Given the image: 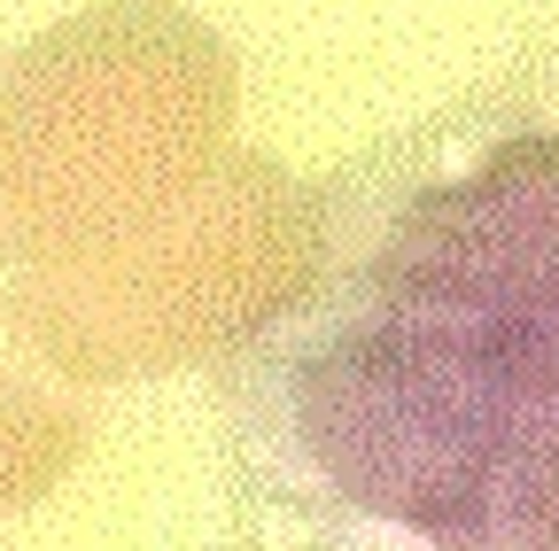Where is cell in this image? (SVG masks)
<instances>
[{"instance_id":"cell-1","label":"cell","mask_w":559,"mask_h":551,"mask_svg":"<svg viewBox=\"0 0 559 551\" xmlns=\"http://www.w3.org/2000/svg\"><path fill=\"white\" fill-rule=\"evenodd\" d=\"M218 404L241 551H559V71L311 187Z\"/></svg>"},{"instance_id":"cell-4","label":"cell","mask_w":559,"mask_h":551,"mask_svg":"<svg viewBox=\"0 0 559 551\" xmlns=\"http://www.w3.org/2000/svg\"><path fill=\"white\" fill-rule=\"evenodd\" d=\"M94 411L55 366H39V350L9 326L0 311V520L55 498L70 466L86 458Z\"/></svg>"},{"instance_id":"cell-3","label":"cell","mask_w":559,"mask_h":551,"mask_svg":"<svg viewBox=\"0 0 559 551\" xmlns=\"http://www.w3.org/2000/svg\"><path fill=\"white\" fill-rule=\"evenodd\" d=\"M311 264V187L226 148L179 202L102 249L9 256V326L70 388L218 366L296 296Z\"/></svg>"},{"instance_id":"cell-2","label":"cell","mask_w":559,"mask_h":551,"mask_svg":"<svg viewBox=\"0 0 559 551\" xmlns=\"http://www.w3.org/2000/svg\"><path fill=\"white\" fill-rule=\"evenodd\" d=\"M241 62L179 0H102L0 62V249L132 233L234 148Z\"/></svg>"}]
</instances>
